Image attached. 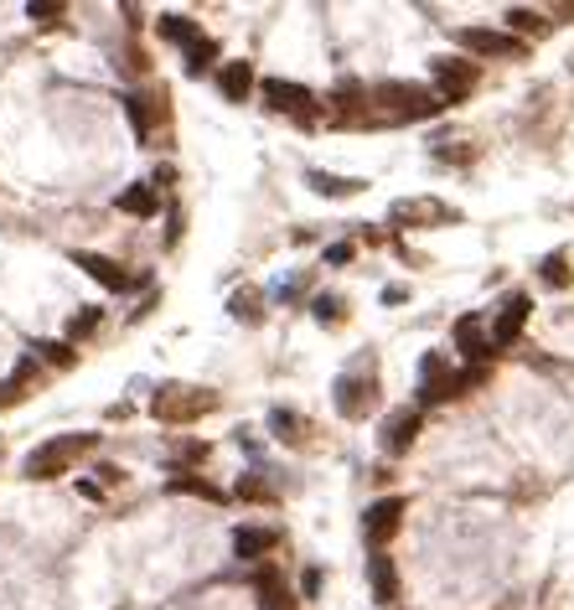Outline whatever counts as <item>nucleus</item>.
<instances>
[{"label":"nucleus","instance_id":"obj_1","mask_svg":"<svg viewBox=\"0 0 574 610\" xmlns=\"http://www.w3.org/2000/svg\"><path fill=\"white\" fill-rule=\"evenodd\" d=\"M476 383H487V362H481V368H466V373H450L445 352L419 357V404H445V399H456V393H466Z\"/></svg>","mask_w":574,"mask_h":610},{"label":"nucleus","instance_id":"obj_2","mask_svg":"<svg viewBox=\"0 0 574 610\" xmlns=\"http://www.w3.org/2000/svg\"><path fill=\"white\" fill-rule=\"evenodd\" d=\"M94 445H99V435H57V440H42L32 455H26V476H32V481L63 476V471H73L78 455H88Z\"/></svg>","mask_w":574,"mask_h":610},{"label":"nucleus","instance_id":"obj_3","mask_svg":"<svg viewBox=\"0 0 574 610\" xmlns=\"http://www.w3.org/2000/svg\"><path fill=\"white\" fill-rule=\"evenodd\" d=\"M373 104H383L388 109V119H430V114H440L445 109V99L440 94H430L425 83H378L373 88Z\"/></svg>","mask_w":574,"mask_h":610},{"label":"nucleus","instance_id":"obj_4","mask_svg":"<svg viewBox=\"0 0 574 610\" xmlns=\"http://www.w3.org/2000/svg\"><path fill=\"white\" fill-rule=\"evenodd\" d=\"M331 399H337V414L347 419H362L373 404H378V378H373V357H362L352 373L337 378V388H331Z\"/></svg>","mask_w":574,"mask_h":610},{"label":"nucleus","instance_id":"obj_5","mask_svg":"<svg viewBox=\"0 0 574 610\" xmlns=\"http://www.w3.org/2000/svg\"><path fill=\"white\" fill-rule=\"evenodd\" d=\"M156 419L161 424H192V419H202L207 409H218V393H202V388H181V383H171V388H161L156 393Z\"/></svg>","mask_w":574,"mask_h":610},{"label":"nucleus","instance_id":"obj_6","mask_svg":"<svg viewBox=\"0 0 574 610\" xmlns=\"http://www.w3.org/2000/svg\"><path fill=\"white\" fill-rule=\"evenodd\" d=\"M259 88H264L269 109H280V114H295V119H306V125H311V119L321 114L316 94H311V88H300V83H285V78H264Z\"/></svg>","mask_w":574,"mask_h":610},{"label":"nucleus","instance_id":"obj_7","mask_svg":"<svg viewBox=\"0 0 574 610\" xmlns=\"http://www.w3.org/2000/svg\"><path fill=\"white\" fill-rule=\"evenodd\" d=\"M399 523H404V497H378V502H368V512H362V538H368L373 548H383L399 533Z\"/></svg>","mask_w":574,"mask_h":610},{"label":"nucleus","instance_id":"obj_8","mask_svg":"<svg viewBox=\"0 0 574 610\" xmlns=\"http://www.w3.org/2000/svg\"><path fill=\"white\" fill-rule=\"evenodd\" d=\"M528 316H533V300H528L523 290H512V295L502 300L497 321H492V347H512V342H518L523 326H528Z\"/></svg>","mask_w":574,"mask_h":610},{"label":"nucleus","instance_id":"obj_9","mask_svg":"<svg viewBox=\"0 0 574 610\" xmlns=\"http://www.w3.org/2000/svg\"><path fill=\"white\" fill-rule=\"evenodd\" d=\"M430 73H435V83H440V99H445V104L466 99L471 88H476V78H481V73L466 63V57H435V68H430Z\"/></svg>","mask_w":574,"mask_h":610},{"label":"nucleus","instance_id":"obj_10","mask_svg":"<svg viewBox=\"0 0 574 610\" xmlns=\"http://www.w3.org/2000/svg\"><path fill=\"white\" fill-rule=\"evenodd\" d=\"M456 42L476 57H523V42L507 37V32H492V26H461Z\"/></svg>","mask_w":574,"mask_h":610},{"label":"nucleus","instance_id":"obj_11","mask_svg":"<svg viewBox=\"0 0 574 610\" xmlns=\"http://www.w3.org/2000/svg\"><path fill=\"white\" fill-rule=\"evenodd\" d=\"M125 114H130L135 135H140V140H150V135H156V125L166 119V99H161V94H150V88H145V94L135 88V94H125Z\"/></svg>","mask_w":574,"mask_h":610},{"label":"nucleus","instance_id":"obj_12","mask_svg":"<svg viewBox=\"0 0 574 610\" xmlns=\"http://www.w3.org/2000/svg\"><path fill=\"white\" fill-rule=\"evenodd\" d=\"M456 352L471 362V368H481V362H487V352H497L492 337H487V321H481L476 311L456 321Z\"/></svg>","mask_w":574,"mask_h":610},{"label":"nucleus","instance_id":"obj_13","mask_svg":"<svg viewBox=\"0 0 574 610\" xmlns=\"http://www.w3.org/2000/svg\"><path fill=\"white\" fill-rule=\"evenodd\" d=\"M73 264L88 274V280H99L104 290H114V295H125V290L135 285V280H130V269H119V264H114V259H104V254H88V249H78V254H73Z\"/></svg>","mask_w":574,"mask_h":610},{"label":"nucleus","instance_id":"obj_14","mask_svg":"<svg viewBox=\"0 0 574 610\" xmlns=\"http://www.w3.org/2000/svg\"><path fill=\"white\" fill-rule=\"evenodd\" d=\"M419 440V409H394L383 419V450L388 455H404Z\"/></svg>","mask_w":574,"mask_h":610},{"label":"nucleus","instance_id":"obj_15","mask_svg":"<svg viewBox=\"0 0 574 610\" xmlns=\"http://www.w3.org/2000/svg\"><path fill=\"white\" fill-rule=\"evenodd\" d=\"M394 218H409L414 228H435V223H456V207L445 202H430V197H414V202H399Z\"/></svg>","mask_w":574,"mask_h":610},{"label":"nucleus","instance_id":"obj_16","mask_svg":"<svg viewBox=\"0 0 574 610\" xmlns=\"http://www.w3.org/2000/svg\"><path fill=\"white\" fill-rule=\"evenodd\" d=\"M368 579H373V600H383V605L399 600V569H394V559H388L383 548L368 554Z\"/></svg>","mask_w":574,"mask_h":610},{"label":"nucleus","instance_id":"obj_17","mask_svg":"<svg viewBox=\"0 0 574 610\" xmlns=\"http://www.w3.org/2000/svg\"><path fill=\"white\" fill-rule=\"evenodd\" d=\"M275 543H280V533H275V528H259V523L233 528V554H238V559H264Z\"/></svg>","mask_w":574,"mask_h":610},{"label":"nucleus","instance_id":"obj_18","mask_svg":"<svg viewBox=\"0 0 574 610\" xmlns=\"http://www.w3.org/2000/svg\"><path fill=\"white\" fill-rule=\"evenodd\" d=\"M254 590H259V605H264V610H290V605H295V595H290V585L280 579L275 564H264V569L254 574Z\"/></svg>","mask_w":574,"mask_h":610},{"label":"nucleus","instance_id":"obj_19","mask_svg":"<svg viewBox=\"0 0 574 610\" xmlns=\"http://www.w3.org/2000/svg\"><path fill=\"white\" fill-rule=\"evenodd\" d=\"M218 88H223V99H233V104H244L249 94H254V68L238 57V63H223L218 68Z\"/></svg>","mask_w":574,"mask_h":610},{"label":"nucleus","instance_id":"obj_20","mask_svg":"<svg viewBox=\"0 0 574 610\" xmlns=\"http://www.w3.org/2000/svg\"><path fill=\"white\" fill-rule=\"evenodd\" d=\"M156 207H161V197H156V187H150V181H135V187H125V192H119V212H135V218H150Z\"/></svg>","mask_w":574,"mask_h":610},{"label":"nucleus","instance_id":"obj_21","mask_svg":"<svg viewBox=\"0 0 574 610\" xmlns=\"http://www.w3.org/2000/svg\"><path fill=\"white\" fill-rule=\"evenodd\" d=\"M161 37L176 42V47H197L202 42V26L192 16H161Z\"/></svg>","mask_w":574,"mask_h":610},{"label":"nucleus","instance_id":"obj_22","mask_svg":"<svg viewBox=\"0 0 574 610\" xmlns=\"http://www.w3.org/2000/svg\"><path fill=\"white\" fill-rule=\"evenodd\" d=\"M306 181H311V192H321V197H357V192H362V181H352V176H326V171H311Z\"/></svg>","mask_w":574,"mask_h":610},{"label":"nucleus","instance_id":"obj_23","mask_svg":"<svg viewBox=\"0 0 574 610\" xmlns=\"http://www.w3.org/2000/svg\"><path fill=\"white\" fill-rule=\"evenodd\" d=\"M269 424H275V435H280V440H290V445L306 440V419H300L295 409H275V414H269Z\"/></svg>","mask_w":574,"mask_h":610},{"label":"nucleus","instance_id":"obj_24","mask_svg":"<svg viewBox=\"0 0 574 610\" xmlns=\"http://www.w3.org/2000/svg\"><path fill=\"white\" fill-rule=\"evenodd\" d=\"M171 492H187V497H202V502H223V492L213 481H202V476H171Z\"/></svg>","mask_w":574,"mask_h":610},{"label":"nucleus","instance_id":"obj_25","mask_svg":"<svg viewBox=\"0 0 574 610\" xmlns=\"http://www.w3.org/2000/svg\"><path fill=\"white\" fill-rule=\"evenodd\" d=\"M507 26H512V32H523V37H528V32H533V37L549 32V21H543L538 11H528V6H512V11H507Z\"/></svg>","mask_w":574,"mask_h":610},{"label":"nucleus","instance_id":"obj_26","mask_svg":"<svg viewBox=\"0 0 574 610\" xmlns=\"http://www.w3.org/2000/svg\"><path fill=\"white\" fill-rule=\"evenodd\" d=\"M213 57H218V42H213V37H202L197 47H187V73H192V78L207 73V68H213Z\"/></svg>","mask_w":574,"mask_h":610},{"label":"nucleus","instance_id":"obj_27","mask_svg":"<svg viewBox=\"0 0 574 610\" xmlns=\"http://www.w3.org/2000/svg\"><path fill=\"white\" fill-rule=\"evenodd\" d=\"M538 280L549 285V290H564V285H569V264H564V254H549V259H543Z\"/></svg>","mask_w":574,"mask_h":610},{"label":"nucleus","instance_id":"obj_28","mask_svg":"<svg viewBox=\"0 0 574 610\" xmlns=\"http://www.w3.org/2000/svg\"><path fill=\"white\" fill-rule=\"evenodd\" d=\"M311 311H316V321H331V326H337V321L347 316L337 295H316V305H311Z\"/></svg>","mask_w":574,"mask_h":610},{"label":"nucleus","instance_id":"obj_29","mask_svg":"<svg viewBox=\"0 0 574 610\" xmlns=\"http://www.w3.org/2000/svg\"><path fill=\"white\" fill-rule=\"evenodd\" d=\"M233 316H238V321H259V295H254V290H238V295H233Z\"/></svg>","mask_w":574,"mask_h":610},{"label":"nucleus","instance_id":"obj_30","mask_svg":"<svg viewBox=\"0 0 574 610\" xmlns=\"http://www.w3.org/2000/svg\"><path fill=\"white\" fill-rule=\"evenodd\" d=\"M94 326H99V305H88V311H78V316L68 321V337H88Z\"/></svg>","mask_w":574,"mask_h":610},{"label":"nucleus","instance_id":"obj_31","mask_svg":"<svg viewBox=\"0 0 574 610\" xmlns=\"http://www.w3.org/2000/svg\"><path fill=\"white\" fill-rule=\"evenodd\" d=\"M238 497H254V502H264V497H269V486H264L259 476H244V481H238Z\"/></svg>","mask_w":574,"mask_h":610},{"label":"nucleus","instance_id":"obj_32","mask_svg":"<svg viewBox=\"0 0 574 610\" xmlns=\"http://www.w3.org/2000/svg\"><path fill=\"white\" fill-rule=\"evenodd\" d=\"M42 352H47V357L57 362V368H68V362H73V352H68L63 342H42Z\"/></svg>","mask_w":574,"mask_h":610},{"label":"nucleus","instance_id":"obj_33","mask_svg":"<svg viewBox=\"0 0 574 610\" xmlns=\"http://www.w3.org/2000/svg\"><path fill=\"white\" fill-rule=\"evenodd\" d=\"M26 16H32V21H57V16H63V6H37V0H32Z\"/></svg>","mask_w":574,"mask_h":610},{"label":"nucleus","instance_id":"obj_34","mask_svg":"<svg viewBox=\"0 0 574 610\" xmlns=\"http://www.w3.org/2000/svg\"><path fill=\"white\" fill-rule=\"evenodd\" d=\"M352 259V243H331L326 249V264H347Z\"/></svg>","mask_w":574,"mask_h":610},{"label":"nucleus","instance_id":"obj_35","mask_svg":"<svg viewBox=\"0 0 574 610\" xmlns=\"http://www.w3.org/2000/svg\"><path fill=\"white\" fill-rule=\"evenodd\" d=\"M202 455H207V445H197V440H187V445H181V450H176V461H202Z\"/></svg>","mask_w":574,"mask_h":610},{"label":"nucleus","instance_id":"obj_36","mask_svg":"<svg viewBox=\"0 0 574 610\" xmlns=\"http://www.w3.org/2000/svg\"><path fill=\"white\" fill-rule=\"evenodd\" d=\"M300 590H306V595H316V590H321V569H306V579H300Z\"/></svg>","mask_w":574,"mask_h":610}]
</instances>
